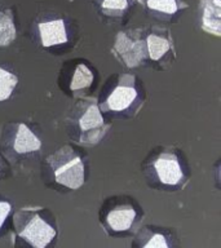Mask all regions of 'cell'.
Here are the masks:
<instances>
[{
    "instance_id": "obj_1",
    "label": "cell",
    "mask_w": 221,
    "mask_h": 248,
    "mask_svg": "<svg viewBox=\"0 0 221 248\" xmlns=\"http://www.w3.org/2000/svg\"><path fill=\"white\" fill-rule=\"evenodd\" d=\"M56 217L43 207H22L12 217L15 248H52L57 240Z\"/></svg>"
},
{
    "instance_id": "obj_2",
    "label": "cell",
    "mask_w": 221,
    "mask_h": 248,
    "mask_svg": "<svg viewBox=\"0 0 221 248\" xmlns=\"http://www.w3.org/2000/svg\"><path fill=\"white\" fill-rule=\"evenodd\" d=\"M66 129L78 145L95 146L108 135L110 124L105 122L98 101L95 97H80L66 115Z\"/></svg>"
},
{
    "instance_id": "obj_3",
    "label": "cell",
    "mask_w": 221,
    "mask_h": 248,
    "mask_svg": "<svg viewBox=\"0 0 221 248\" xmlns=\"http://www.w3.org/2000/svg\"><path fill=\"white\" fill-rule=\"evenodd\" d=\"M140 204L131 197H111L100 209V222L109 235L122 236L136 232L143 218Z\"/></svg>"
},
{
    "instance_id": "obj_4",
    "label": "cell",
    "mask_w": 221,
    "mask_h": 248,
    "mask_svg": "<svg viewBox=\"0 0 221 248\" xmlns=\"http://www.w3.org/2000/svg\"><path fill=\"white\" fill-rule=\"evenodd\" d=\"M102 112L135 116L143 106V93L135 75L120 74L98 102Z\"/></svg>"
},
{
    "instance_id": "obj_5",
    "label": "cell",
    "mask_w": 221,
    "mask_h": 248,
    "mask_svg": "<svg viewBox=\"0 0 221 248\" xmlns=\"http://www.w3.org/2000/svg\"><path fill=\"white\" fill-rule=\"evenodd\" d=\"M46 164L53 181L66 189L78 190L85 182V158L70 145H65L48 155Z\"/></svg>"
},
{
    "instance_id": "obj_6",
    "label": "cell",
    "mask_w": 221,
    "mask_h": 248,
    "mask_svg": "<svg viewBox=\"0 0 221 248\" xmlns=\"http://www.w3.org/2000/svg\"><path fill=\"white\" fill-rule=\"evenodd\" d=\"M145 173L151 184L166 189H178L189 178V172L181 156L177 151L168 147H163L158 154L151 155L149 164L145 167Z\"/></svg>"
},
{
    "instance_id": "obj_7",
    "label": "cell",
    "mask_w": 221,
    "mask_h": 248,
    "mask_svg": "<svg viewBox=\"0 0 221 248\" xmlns=\"http://www.w3.org/2000/svg\"><path fill=\"white\" fill-rule=\"evenodd\" d=\"M0 139V150L11 162L42 150V140L25 123H9Z\"/></svg>"
},
{
    "instance_id": "obj_8",
    "label": "cell",
    "mask_w": 221,
    "mask_h": 248,
    "mask_svg": "<svg viewBox=\"0 0 221 248\" xmlns=\"http://www.w3.org/2000/svg\"><path fill=\"white\" fill-rule=\"evenodd\" d=\"M114 57L127 69H135L147 61L145 29L119 31L111 46Z\"/></svg>"
},
{
    "instance_id": "obj_9",
    "label": "cell",
    "mask_w": 221,
    "mask_h": 248,
    "mask_svg": "<svg viewBox=\"0 0 221 248\" xmlns=\"http://www.w3.org/2000/svg\"><path fill=\"white\" fill-rule=\"evenodd\" d=\"M132 248H181V243L174 230L147 225L136 232Z\"/></svg>"
},
{
    "instance_id": "obj_10",
    "label": "cell",
    "mask_w": 221,
    "mask_h": 248,
    "mask_svg": "<svg viewBox=\"0 0 221 248\" xmlns=\"http://www.w3.org/2000/svg\"><path fill=\"white\" fill-rule=\"evenodd\" d=\"M147 60L159 63L163 60L168 62V56L174 57V44L171 31L162 26H150L145 29Z\"/></svg>"
},
{
    "instance_id": "obj_11",
    "label": "cell",
    "mask_w": 221,
    "mask_h": 248,
    "mask_svg": "<svg viewBox=\"0 0 221 248\" xmlns=\"http://www.w3.org/2000/svg\"><path fill=\"white\" fill-rule=\"evenodd\" d=\"M38 36L44 48H49L53 46H60L69 42V35L63 18H54L49 21L38 22Z\"/></svg>"
},
{
    "instance_id": "obj_12",
    "label": "cell",
    "mask_w": 221,
    "mask_h": 248,
    "mask_svg": "<svg viewBox=\"0 0 221 248\" xmlns=\"http://www.w3.org/2000/svg\"><path fill=\"white\" fill-rule=\"evenodd\" d=\"M199 25L207 34L221 35V0H199Z\"/></svg>"
},
{
    "instance_id": "obj_13",
    "label": "cell",
    "mask_w": 221,
    "mask_h": 248,
    "mask_svg": "<svg viewBox=\"0 0 221 248\" xmlns=\"http://www.w3.org/2000/svg\"><path fill=\"white\" fill-rule=\"evenodd\" d=\"M93 79L95 77L91 69L83 62H79L74 66L73 74L70 77L69 92L77 98L84 97L89 87L92 85Z\"/></svg>"
},
{
    "instance_id": "obj_14",
    "label": "cell",
    "mask_w": 221,
    "mask_h": 248,
    "mask_svg": "<svg viewBox=\"0 0 221 248\" xmlns=\"http://www.w3.org/2000/svg\"><path fill=\"white\" fill-rule=\"evenodd\" d=\"M139 3L162 18H171L189 7L185 0H139Z\"/></svg>"
},
{
    "instance_id": "obj_15",
    "label": "cell",
    "mask_w": 221,
    "mask_h": 248,
    "mask_svg": "<svg viewBox=\"0 0 221 248\" xmlns=\"http://www.w3.org/2000/svg\"><path fill=\"white\" fill-rule=\"evenodd\" d=\"M17 38L15 17L9 9H0V48L11 46Z\"/></svg>"
},
{
    "instance_id": "obj_16",
    "label": "cell",
    "mask_w": 221,
    "mask_h": 248,
    "mask_svg": "<svg viewBox=\"0 0 221 248\" xmlns=\"http://www.w3.org/2000/svg\"><path fill=\"white\" fill-rule=\"evenodd\" d=\"M97 8L108 18H120L131 8V0H96Z\"/></svg>"
},
{
    "instance_id": "obj_17",
    "label": "cell",
    "mask_w": 221,
    "mask_h": 248,
    "mask_svg": "<svg viewBox=\"0 0 221 248\" xmlns=\"http://www.w3.org/2000/svg\"><path fill=\"white\" fill-rule=\"evenodd\" d=\"M18 78L8 70L0 67V101H7L17 87Z\"/></svg>"
},
{
    "instance_id": "obj_18",
    "label": "cell",
    "mask_w": 221,
    "mask_h": 248,
    "mask_svg": "<svg viewBox=\"0 0 221 248\" xmlns=\"http://www.w3.org/2000/svg\"><path fill=\"white\" fill-rule=\"evenodd\" d=\"M12 204L8 201L0 199V234L3 232L4 226L7 224L8 217L11 216L12 213Z\"/></svg>"
},
{
    "instance_id": "obj_19",
    "label": "cell",
    "mask_w": 221,
    "mask_h": 248,
    "mask_svg": "<svg viewBox=\"0 0 221 248\" xmlns=\"http://www.w3.org/2000/svg\"><path fill=\"white\" fill-rule=\"evenodd\" d=\"M0 173H1V163H0Z\"/></svg>"
}]
</instances>
